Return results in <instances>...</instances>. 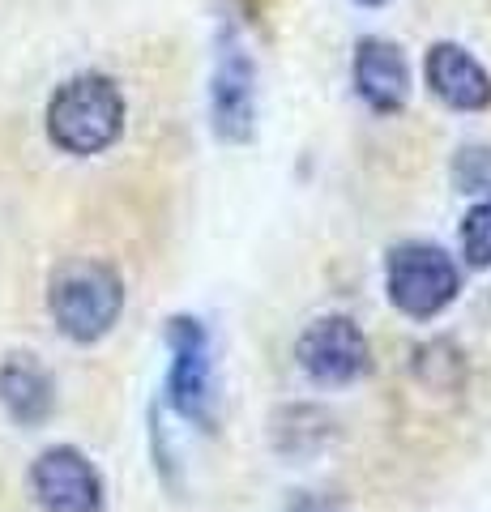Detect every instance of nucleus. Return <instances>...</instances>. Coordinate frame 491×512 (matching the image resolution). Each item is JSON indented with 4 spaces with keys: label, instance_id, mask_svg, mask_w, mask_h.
<instances>
[{
    "label": "nucleus",
    "instance_id": "obj_5",
    "mask_svg": "<svg viewBox=\"0 0 491 512\" xmlns=\"http://www.w3.org/2000/svg\"><path fill=\"white\" fill-rule=\"evenodd\" d=\"M295 359L308 372V380L321 384V389H342V384H355L372 367L368 338L359 333V325L351 316H321V320H312V325L299 333V342H295Z\"/></svg>",
    "mask_w": 491,
    "mask_h": 512
},
{
    "label": "nucleus",
    "instance_id": "obj_13",
    "mask_svg": "<svg viewBox=\"0 0 491 512\" xmlns=\"http://www.w3.org/2000/svg\"><path fill=\"white\" fill-rule=\"evenodd\" d=\"M299 512H321V508H299Z\"/></svg>",
    "mask_w": 491,
    "mask_h": 512
},
{
    "label": "nucleus",
    "instance_id": "obj_3",
    "mask_svg": "<svg viewBox=\"0 0 491 512\" xmlns=\"http://www.w3.org/2000/svg\"><path fill=\"white\" fill-rule=\"evenodd\" d=\"M385 286L398 312L415 320H432L462 291V269L436 244H402L385 261Z\"/></svg>",
    "mask_w": 491,
    "mask_h": 512
},
{
    "label": "nucleus",
    "instance_id": "obj_2",
    "mask_svg": "<svg viewBox=\"0 0 491 512\" xmlns=\"http://www.w3.org/2000/svg\"><path fill=\"white\" fill-rule=\"evenodd\" d=\"M47 308H52L56 329L69 342H99L112 333L124 308V282L112 265L103 261H69L52 274L47 286Z\"/></svg>",
    "mask_w": 491,
    "mask_h": 512
},
{
    "label": "nucleus",
    "instance_id": "obj_6",
    "mask_svg": "<svg viewBox=\"0 0 491 512\" xmlns=\"http://www.w3.org/2000/svg\"><path fill=\"white\" fill-rule=\"evenodd\" d=\"M30 487L43 512H99L103 508V478L69 444H56L30 466Z\"/></svg>",
    "mask_w": 491,
    "mask_h": 512
},
{
    "label": "nucleus",
    "instance_id": "obj_11",
    "mask_svg": "<svg viewBox=\"0 0 491 512\" xmlns=\"http://www.w3.org/2000/svg\"><path fill=\"white\" fill-rule=\"evenodd\" d=\"M462 256L466 265L474 269H487L491 265V201L474 205L462 222Z\"/></svg>",
    "mask_w": 491,
    "mask_h": 512
},
{
    "label": "nucleus",
    "instance_id": "obj_1",
    "mask_svg": "<svg viewBox=\"0 0 491 512\" xmlns=\"http://www.w3.org/2000/svg\"><path fill=\"white\" fill-rule=\"evenodd\" d=\"M124 133V94L107 73H77L47 103V137L65 154H103Z\"/></svg>",
    "mask_w": 491,
    "mask_h": 512
},
{
    "label": "nucleus",
    "instance_id": "obj_7",
    "mask_svg": "<svg viewBox=\"0 0 491 512\" xmlns=\"http://www.w3.org/2000/svg\"><path fill=\"white\" fill-rule=\"evenodd\" d=\"M423 73H427L432 94L440 103H449L453 111H483V107H491V73L466 52V47H457V43L427 47Z\"/></svg>",
    "mask_w": 491,
    "mask_h": 512
},
{
    "label": "nucleus",
    "instance_id": "obj_14",
    "mask_svg": "<svg viewBox=\"0 0 491 512\" xmlns=\"http://www.w3.org/2000/svg\"><path fill=\"white\" fill-rule=\"evenodd\" d=\"M363 5H380V0H363Z\"/></svg>",
    "mask_w": 491,
    "mask_h": 512
},
{
    "label": "nucleus",
    "instance_id": "obj_8",
    "mask_svg": "<svg viewBox=\"0 0 491 512\" xmlns=\"http://www.w3.org/2000/svg\"><path fill=\"white\" fill-rule=\"evenodd\" d=\"M355 90L380 116L402 111L410 99V69L398 47L385 39H363L355 47Z\"/></svg>",
    "mask_w": 491,
    "mask_h": 512
},
{
    "label": "nucleus",
    "instance_id": "obj_4",
    "mask_svg": "<svg viewBox=\"0 0 491 512\" xmlns=\"http://www.w3.org/2000/svg\"><path fill=\"white\" fill-rule=\"evenodd\" d=\"M171 372H167V402L180 419L210 427L214 423V363H210V333L197 316H171L167 325Z\"/></svg>",
    "mask_w": 491,
    "mask_h": 512
},
{
    "label": "nucleus",
    "instance_id": "obj_10",
    "mask_svg": "<svg viewBox=\"0 0 491 512\" xmlns=\"http://www.w3.org/2000/svg\"><path fill=\"white\" fill-rule=\"evenodd\" d=\"M214 128L227 141H248L252 133V64L231 47L214 77Z\"/></svg>",
    "mask_w": 491,
    "mask_h": 512
},
{
    "label": "nucleus",
    "instance_id": "obj_9",
    "mask_svg": "<svg viewBox=\"0 0 491 512\" xmlns=\"http://www.w3.org/2000/svg\"><path fill=\"white\" fill-rule=\"evenodd\" d=\"M0 406L9 410L13 423L22 427H39L56 406V389L52 376L30 359V355H13L0 363Z\"/></svg>",
    "mask_w": 491,
    "mask_h": 512
},
{
    "label": "nucleus",
    "instance_id": "obj_12",
    "mask_svg": "<svg viewBox=\"0 0 491 512\" xmlns=\"http://www.w3.org/2000/svg\"><path fill=\"white\" fill-rule=\"evenodd\" d=\"M453 184L462 192H491V146H466L457 154Z\"/></svg>",
    "mask_w": 491,
    "mask_h": 512
}]
</instances>
